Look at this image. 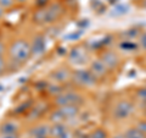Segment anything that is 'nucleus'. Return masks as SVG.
I'll return each instance as SVG.
<instances>
[{
    "mask_svg": "<svg viewBox=\"0 0 146 138\" xmlns=\"http://www.w3.org/2000/svg\"><path fill=\"white\" fill-rule=\"evenodd\" d=\"M61 12H62V9L58 4L48 5V6L40 7L39 10H36L35 13L33 15V20L36 23L49 25V23H52L55 20H57V18L60 17Z\"/></svg>",
    "mask_w": 146,
    "mask_h": 138,
    "instance_id": "obj_1",
    "label": "nucleus"
},
{
    "mask_svg": "<svg viewBox=\"0 0 146 138\" xmlns=\"http://www.w3.org/2000/svg\"><path fill=\"white\" fill-rule=\"evenodd\" d=\"M11 58L17 62H26L32 55L31 50V44L26 42L23 39H18L16 42H13L10 49Z\"/></svg>",
    "mask_w": 146,
    "mask_h": 138,
    "instance_id": "obj_2",
    "label": "nucleus"
},
{
    "mask_svg": "<svg viewBox=\"0 0 146 138\" xmlns=\"http://www.w3.org/2000/svg\"><path fill=\"white\" fill-rule=\"evenodd\" d=\"M82 102H83L82 95L78 94L77 92H65V93H61L60 95L56 96V100H55V103L58 107H68V105L77 107Z\"/></svg>",
    "mask_w": 146,
    "mask_h": 138,
    "instance_id": "obj_3",
    "label": "nucleus"
},
{
    "mask_svg": "<svg viewBox=\"0 0 146 138\" xmlns=\"http://www.w3.org/2000/svg\"><path fill=\"white\" fill-rule=\"evenodd\" d=\"M73 80H74L79 86L83 87H90L95 83L96 78L88 70H77L73 73Z\"/></svg>",
    "mask_w": 146,
    "mask_h": 138,
    "instance_id": "obj_4",
    "label": "nucleus"
},
{
    "mask_svg": "<svg viewBox=\"0 0 146 138\" xmlns=\"http://www.w3.org/2000/svg\"><path fill=\"white\" fill-rule=\"evenodd\" d=\"M133 110H134V107L129 100H122V102H119L116 105L113 115L118 120H123V119L129 117L133 114Z\"/></svg>",
    "mask_w": 146,
    "mask_h": 138,
    "instance_id": "obj_5",
    "label": "nucleus"
},
{
    "mask_svg": "<svg viewBox=\"0 0 146 138\" xmlns=\"http://www.w3.org/2000/svg\"><path fill=\"white\" fill-rule=\"evenodd\" d=\"M101 61L105 64V66L107 68H116L118 66V64H119V59H118V56L115 53L106 52V53H104Z\"/></svg>",
    "mask_w": 146,
    "mask_h": 138,
    "instance_id": "obj_6",
    "label": "nucleus"
},
{
    "mask_svg": "<svg viewBox=\"0 0 146 138\" xmlns=\"http://www.w3.org/2000/svg\"><path fill=\"white\" fill-rule=\"evenodd\" d=\"M107 67L105 66V64L101 60H96L91 64V67H90V72L94 75L95 78H99V77H104L105 75L107 73Z\"/></svg>",
    "mask_w": 146,
    "mask_h": 138,
    "instance_id": "obj_7",
    "label": "nucleus"
},
{
    "mask_svg": "<svg viewBox=\"0 0 146 138\" xmlns=\"http://www.w3.org/2000/svg\"><path fill=\"white\" fill-rule=\"evenodd\" d=\"M33 40H34L33 44L31 45L32 54H35V55L42 54L45 50V39L43 38L42 36H38V37H35Z\"/></svg>",
    "mask_w": 146,
    "mask_h": 138,
    "instance_id": "obj_8",
    "label": "nucleus"
},
{
    "mask_svg": "<svg viewBox=\"0 0 146 138\" xmlns=\"http://www.w3.org/2000/svg\"><path fill=\"white\" fill-rule=\"evenodd\" d=\"M49 135V128L46 126H38L32 130L33 138H46Z\"/></svg>",
    "mask_w": 146,
    "mask_h": 138,
    "instance_id": "obj_9",
    "label": "nucleus"
},
{
    "mask_svg": "<svg viewBox=\"0 0 146 138\" xmlns=\"http://www.w3.org/2000/svg\"><path fill=\"white\" fill-rule=\"evenodd\" d=\"M17 132V125L13 121H7L5 122V125L1 128V133L3 135H15Z\"/></svg>",
    "mask_w": 146,
    "mask_h": 138,
    "instance_id": "obj_10",
    "label": "nucleus"
},
{
    "mask_svg": "<svg viewBox=\"0 0 146 138\" xmlns=\"http://www.w3.org/2000/svg\"><path fill=\"white\" fill-rule=\"evenodd\" d=\"M124 137L125 138H146V135L141 132L138 127H133V128H129L124 133Z\"/></svg>",
    "mask_w": 146,
    "mask_h": 138,
    "instance_id": "obj_11",
    "label": "nucleus"
},
{
    "mask_svg": "<svg viewBox=\"0 0 146 138\" xmlns=\"http://www.w3.org/2000/svg\"><path fill=\"white\" fill-rule=\"evenodd\" d=\"M55 78H56L57 82H62V81H66L68 77H70V73H68L66 70H57L55 72Z\"/></svg>",
    "mask_w": 146,
    "mask_h": 138,
    "instance_id": "obj_12",
    "label": "nucleus"
},
{
    "mask_svg": "<svg viewBox=\"0 0 146 138\" xmlns=\"http://www.w3.org/2000/svg\"><path fill=\"white\" fill-rule=\"evenodd\" d=\"M106 137H107V133L105 130H102V128L95 130L93 132V135H91V138H106Z\"/></svg>",
    "mask_w": 146,
    "mask_h": 138,
    "instance_id": "obj_13",
    "label": "nucleus"
},
{
    "mask_svg": "<svg viewBox=\"0 0 146 138\" xmlns=\"http://www.w3.org/2000/svg\"><path fill=\"white\" fill-rule=\"evenodd\" d=\"M16 0H0V7L3 9H9L15 4Z\"/></svg>",
    "mask_w": 146,
    "mask_h": 138,
    "instance_id": "obj_14",
    "label": "nucleus"
},
{
    "mask_svg": "<svg viewBox=\"0 0 146 138\" xmlns=\"http://www.w3.org/2000/svg\"><path fill=\"white\" fill-rule=\"evenodd\" d=\"M139 45H140V48H141V49L145 50V52H146V32H144V33L140 36Z\"/></svg>",
    "mask_w": 146,
    "mask_h": 138,
    "instance_id": "obj_15",
    "label": "nucleus"
},
{
    "mask_svg": "<svg viewBox=\"0 0 146 138\" xmlns=\"http://www.w3.org/2000/svg\"><path fill=\"white\" fill-rule=\"evenodd\" d=\"M138 98L141 100V102L146 103V87H144V88L138 90Z\"/></svg>",
    "mask_w": 146,
    "mask_h": 138,
    "instance_id": "obj_16",
    "label": "nucleus"
},
{
    "mask_svg": "<svg viewBox=\"0 0 146 138\" xmlns=\"http://www.w3.org/2000/svg\"><path fill=\"white\" fill-rule=\"evenodd\" d=\"M138 128H139V130L143 132V133H145V135H146V120L140 121V122L138 123Z\"/></svg>",
    "mask_w": 146,
    "mask_h": 138,
    "instance_id": "obj_17",
    "label": "nucleus"
},
{
    "mask_svg": "<svg viewBox=\"0 0 146 138\" xmlns=\"http://www.w3.org/2000/svg\"><path fill=\"white\" fill-rule=\"evenodd\" d=\"M4 66H5V64H4L3 56H0V75H1L3 71H4Z\"/></svg>",
    "mask_w": 146,
    "mask_h": 138,
    "instance_id": "obj_18",
    "label": "nucleus"
},
{
    "mask_svg": "<svg viewBox=\"0 0 146 138\" xmlns=\"http://www.w3.org/2000/svg\"><path fill=\"white\" fill-rule=\"evenodd\" d=\"M4 50H5V48H4V44L0 42V56L3 55V53H4Z\"/></svg>",
    "mask_w": 146,
    "mask_h": 138,
    "instance_id": "obj_19",
    "label": "nucleus"
},
{
    "mask_svg": "<svg viewBox=\"0 0 146 138\" xmlns=\"http://www.w3.org/2000/svg\"><path fill=\"white\" fill-rule=\"evenodd\" d=\"M143 7L146 9V0H143Z\"/></svg>",
    "mask_w": 146,
    "mask_h": 138,
    "instance_id": "obj_20",
    "label": "nucleus"
},
{
    "mask_svg": "<svg viewBox=\"0 0 146 138\" xmlns=\"http://www.w3.org/2000/svg\"><path fill=\"white\" fill-rule=\"evenodd\" d=\"M3 13H4V11H3V7H0V17L3 16Z\"/></svg>",
    "mask_w": 146,
    "mask_h": 138,
    "instance_id": "obj_21",
    "label": "nucleus"
},
{
    "mask_svg": "<svg viewBox=\"0 0 146 138\" xmlns=\"http://www.w3.org/2000/svg\"><path fill=\"white\" fill-rule=\"evenodd\" d=\"M16 1H18V3H25V1H27V0H16Z\"/></svg>",
    "mask_w": 146,
    "mask_h": 138,
    "instance_id": "obj_22",
    "label": "nucleus"
},
{
    "mask_svg": "<svg viewBox=\"0 0 146 138\" xmlns=\"http://www.w3.org/2000/svg\"><path fill=\"white\" fill-rule=\"evenodd\" d=\"M115 138H125V137L124 136H116Z\"/></svg>",
    "mask_w": 146,
    "mask_h": 138,
    "instance_id": "obj_23",
    "label": "nucleus"
}]
</instances>
